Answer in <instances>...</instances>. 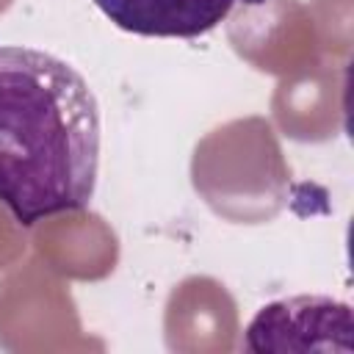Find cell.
Wrapping results in <instances>:
<instances>
[{
  "instance_id": "3",
  "label": "cell",
  "mask_w": 354,
  "mask_h": 354,
  "mask_svg": "<svg viewBox=\"0 0 354 354\" xmlns=\"http://www.w3.org/2000/svg\"><path fill=\"white\" fill-rule=\"evenodd\" d=\"M307 332H310L313 348H318L313 335H321L329 348L337 346L332 340V332H343V335L351 332L348 304L326 296H296V299L271 301L246 326L243 348L249 351L293 348V340L304 337ZM301 348H304V340H301Z\"/></svg>"
},
{
  "instance_id": "1",
  "label": "cell",
  "mask_w": 354,
  "mask_h": 354,
  "mask_svg": "<svg viewBox=\"0 0 354 354\" xmlns=\"http://www.w3.org/2000/svg\"><path fill=\"white\" fill-rule=\"evenodd\" d=\"M100 171V105L64 58L0 44V205L33 227L88 207Z\"/></svg>"
},
{
  "instance_id": "2",
  "label": "cell",
  "mask_w": 354,
  "mask_h": 354,
  "mask_svg": "<svg viewBox=\"0 0 354 354\" xmlns=\"http://www.w3.org/2000/svg\"><path fill=\"white\" fill-rule=\"evenodd\" d=\"M238 3L263 0H94L119 28L152 39H196L218 28Z\"/></svg>"
}]
</instances>
